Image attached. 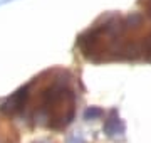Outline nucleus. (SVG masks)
I'll use <instances>...</instances> for the list:
<instances>
[{
    "mask_svg": "<svg viewBox=\"0 0 151 143\" xmlns=\"http://www.w3.org/2000/svg\"><path fill=\"white\" fill-rule=\"evenodd\" d=\"M35 143H52L50 140H39V142H35Z\"/></svg>",
    "mask_w": 151,
    "mask_h": 143,
    "instance_id": "423d86ee",
    "label": "nucleus"
},
{
    "mask_svg": "<svg viewBox=\"0 0 151 143\" xmlns=\"http://www.w3.org/2000/svg\"><path fill=\"white\" fill-rule=\"evenodd\" d=\"M101 116H104V111L97 106H89L86 111H84V120L86 121H94V120H99Z\"/></svg>",
    "mask_w": 151,
    "mask_h": 143,
    "instance_id": "20e7f679",
    "label": "nucleus"
},
{
    "mask_svg": "<svg viewBox=\"0 0 151 143\" xmlns=\"http://www.w3.org/2000/svg\"><path fill=\"white\" fill-rule=\"evenodd\" d=\"M29 96H30V93H29V86L20 88L19 91H15V93L12 94L5 103H2L0 111H2L5 116H15V115H19V113H22V111L25 110V105H27Z\"/></svg>",
    "mask_w": 151,
    "mask_h": 143,
    "instance_id": "f03ea898",
    "label": "nucleus"
},
{
    "mask_svg": "<svg viewBox=\"0 0 151 143\" xmlns=\"http://www.w3.org/2000/svg\"><path fill=\"white\" fill-rule=\"evenodd\" d=\"M76 113V94L69 89L67 79L57 77L39 94V105L34 113L37 125L50 130H64L72 123Z\"/></svg>",
    "mask_w": 151,
    "mask_h": 143,
    "instance_id": "f257e3e1",
    "label": "nucleus"
},
{
    "mask_svg": "<svg viewBox=\"0 0 151 143\" xmlns=\"http://www.w3.org/2000/svg\"><path fill=\"white\" fill-rule=\"evenodd\" d=\"M65 143H86V140H84V136H82L81 133H76V135H72V136L67 138Z\"/></svg>",
    "mask_w": 151,
    "mask_h": 143,
    "instance_id": "39448f33",
    "label": "nucleus"
},
{
    "mask_svg": "<svg viewBox=\"0 0 151 143\" xmlns=\"http://www.w3.org/2000/svg\"><path fill=\"white\" fill-rule=\"evenodd\" d=\"M103 131L104 135L114 142H118V140H123L124 138V131H126V128H124V123L123 120L119 118L118 111L116 110H111L106 116V120H104V126H103Z\"/></svg>",
    "mask_w": 151,
    "mask_h": 143,
    "instance_id": "7ed1b4c3",
    "label": "nucleus"
}]
</instances>
